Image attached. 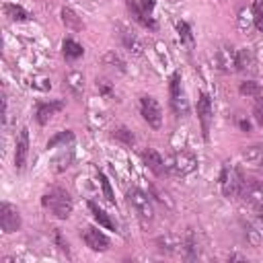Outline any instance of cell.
Wrapping results in <instances>:
<instances>
[{"label":"cell","mask_w":263,"mask_h":263,"mask_svg":"<svg viewBox=\"0 0 263 263\" xmlns=\"http://www.w3.org/2000/svg\"><path fill=\"white\" fill-rule=\"evenodd\" d=\"M41 203H43V208L49 210L58 220L70 218L72 208H74L70 193H68L66 189H62V187H51V189L41 197Z\"/></svg>","instance_id":"6da1fadb"},{"label":"cell","mask_w":263,"mask_h":263,"mask_svg":"<svg viewBox=\"0 0 263 263\" xmlns=\"http://www.w3.org/2000/svg\"><path fill=\"white\" fill-rule=\"evenodd\" d=\"M242 187H245V177H242L240 168L230 162H224L222 171H220V189H222L224 197H228V199L238 197L242 193Z\"/></svg>","instance_id":"7a4b0ae2"},{"label":"cell","mask_w":263,"mask_h":263,"mask_svg":"<svg viewBox=\"0 0 263 263\" xmlns=\"http://www.w3.org/2000/svg\"><path fill=\"white\" fill-rule=\"evenodd\" d=\"M164 166H166V173H173L177 177H187V175L195 173V168H197V156L191 150L181 148V150L173 152L164 160Z\"/></svg>","instance_id":"3957f363"},{"label":"cell","mask_w":263,"mask_h":263,"mask_svg":"<svg viewBox=\"0 0 263 263\" xmlns=\"http://www.w3.org/2000/svg\"><path fill=\"white\" fill-rule=\"evenodd\" d=\"M168 97H171V109L177 117H185L189 113V101L183 90V78L181 72H173L168 82Z\"/></svg>","instance_id":"277c9868"},{"label":"cell","mask_w":263,"mask_h":263,"mask_svg":"<svg viewBox=\"0 0 263 263\" xmlns=\"http://www.w3.org/2000/svg\"><path fill=\"white\" fill-rule=\"evenodd\" d=\"M127 201H129L132 210L136 212V216L142 224H150L154 220V205H152L150 197L144 191H140V189L127 191Z\"/></svg>","instance_id":"5b68a950"},{"label":"cell","mask_w":263,"mask_h":263,"mask_svg":"<svg viewBox=\"0 0 263 263\" xmlns=\"http://www.w3.org/2000/svg\"><path fill=\"white\" fill-rule=\"evenodd\" d=\"M140 113L152 129H158L162 125V109L154 97H150V95L140 97Z\"/></svg>","instance_id":"8992f818"},{"label":"cell","mask_w":263,"mask_h":263,"mask_svg":"<svg viewBox=\"0 0 263 263\" xmlns=\"http://www.w3.org/2000/svg\"><path fill=\"white\" fill-rule=\"evenodd\" d=\"M195 111H197V119H199V125H201V136H203V140H208L210 138V125H212V119H214V109H212L210 95L199 92Z\"/></svg>","instance_id":"52a82bcc"},{"label":"cell","mask_w":263,"mask_h":263,"mask_svg":"<svg viewBox=\"0 0 263 263\" xmlns=\"http://www.w3.org/2000/svg\"><path fill=\"white\" fill-rule=\"evenodd\" d=\"M216 66L220 72L230 74V72H238V49H234L232 45H222L216 49Z\"/></svg>","instance_id":"ba28073f"},{"label":"cell","mask_w":263,"mask_h":263,"mask_svg":"<svg viewBox=\"0 0 263 263\" xmlns=\"http://www.w3.org/2000/svg\"><path fill=\"white\" fill-rule=\"evenodd\" d=\"M21 224H23V220H21V212L16 210V205L4 201L0 205V228H2V232L12 234L21 228Z\"/></svg>","instance_id":"9c48e42d"},{"label":"cell","mask_w":263,"mask_h":263,"mask_svg":"<svg viewBox=\"0 0 263 263\" xmlns=\"http://www.w3.org/2000/svg\"><path fill=\"white\" fill-rule=\"evenodd\" d=\"M82 240H84V245H86L90 251H95V253H105V251H109V247H111L109 236H107L105 232H101L99 228H95V226H86V228L82 230Z\"/></svg>","instance_id":"30bf717a"},{"label":"cell","mask_w":263,"mask_h":263,"mask_svg":"<svg viewBox=\"0 0 263 263\" xmlns=\"http://www.w3.org/2000/svg\"><path fill=\"white\" fill-rule=\"evenodd\" d=\"M240 197L257 212H263V183L261 181H245Z\"/></svg>","instance_id":"8fae6325"},{"label":"cell","mask_w":263,"mask_h":263,"mask_svg":"<svg viewBox=\"0 0 263 263\" xmlns=\"http://www.w3.org/2000/svg\"><path fill=\"white\" fill-rule=\"evenodd\" d=\"M27 156H29V129L21 127L16 142H14V168L23 171L27 164Z\"/></svg>","instance_id":"7c38bea8"},{"label":"cell","mask_w":263,"mask_h":263,"mask_svg":"<svg viewBox=\"0 0 263 263\" xmlns=\"http://www.w3.org/2000/svg\"><path fill=\"white\" fill-rule=\"evenodd\" d=\"M64 109V101H47V103H39L37 111H35V119L39 125H45L55 113H60Z\"/></svg>","instance_id":"4fadbf2b"},{"label":"cell","mask_w":263,"mask_h":263,"mask_svg":"<svg viewBox=\"0 0 263 263\" xmlns=\"http://www.w3.org/2000/svg\"><path fill=\"white\" fill-rule=\"evenodd\" d=\"M142 160H144V164L156 175V177H162L164 173H166V166H164V158L160 156V152H156L154 148H146L144 152H142Z\"/></svg>","instance_id":"5bb4252c"},{"label":"cell","mask_w":263,"mask_h":263,"mask_svg":"<svg viewBox=\"0 0 263 263\" xmlns=\"http://www.w3.org/2000/svg\"><path fill=\"white\" fill-rule=\"evenodd\" d=\"M242 160L255 168L263 171V144H253L242 150Z\"/></svg>","instance_id":"9a60e30c"},{"label":"cell","mask_w":263,"mask_h":263,"mask_svg":"<svg viewBox=\"0 0 263 263\" xmlns=\"http://www.w3.org/2000/svg\"><path fill=\"white\" fill-rule=\"evenodd\" d=\"M64 86L72 97H80L84 92V76L80 72H70L64 78Z\"/></svg>","instance_id":"2e32d148"},{"label":"cell","mask_w":263,"mask_h":263,"mask_svg":"<svg viewBox=\"0 0 263 263\" xmlns=\"http://www.w3.org/2000/svg\"><path fill=\"white\" fill-rule=\"evenodd\" d=\"M238 72H247V74L257 72V60H255V53L249 47L238 49Z\"/></svg>","instance_id":"e0dca14e"},{"label":"cell","mask_w":263,"mask_h":263,"mask_svg":"<svg viewBox=\"0 0 263 263\" xmlns=\"http://www.w3.org/2000/svg\"><path fill=\"white\" fill-rule=\"evenodd\" d=\"M127 10H129V14L134 16V21H138L142 27H146V29H156V21H154V16L144 14L136 0H127Z\"/></svg>","instance_id":"ac0fdd59"},{"label":"cell","mask_w":263,"mask_h":263,"mask_svg":"<svg viewBox=\"0 0 263 263\" xmlns=\"http://www.w3.org/2000/svg\"><path fill=\"white\" fill-rule=\"evenodd\" d=\"M88 210L92 212L95 220H97V222H99L103 228H107V230H113V232L117 230V224H115V220H113V218H111V216H109V214H107L103 208H99L95 201H88Z\"/></svg>","instance_id":"d6986e66"},{"label":"cell","mask_w":263,"mask_h":263,"mask_svg":"<svg viewBox=\"0 0 263 263\" xmlns=\"http://www.w3.org/2000/svg\"><path fill=\"white\" fill-rule=\"evenodd\" d=\"M62 53H64V58L66 60H78V58H82V53H84V47L78 43V41H74V39H64V43H62Z\"/></svg>","instance_id":"ffe728a7"},{"label":"cell","mask_w":263,"mask_h":263,"mask_svg":"<svg viewBox=\"0 0 263 263\" xmlns=\"http://www.w3.org/2000/svg\"><path fill=\"white\" fill-rule=\"evenodd\" d=\"M62 23L68 27V29H72V31H80L82 29V21H80V16L72 10V8H62Z\"/></svg>","instance_id":"44dd1931"},{"label":"cell","mask_w":263,"mask_h":263,"mask_svg":"<svg viewBox=\"0 0 263 263\" xmlns=\"http://www.w3.org/2000/svg\"><path fill=\"white\" fill-rule=\"evenodd\" d=\"M4 14H6L10 21H27V18L31 16L23 6H18V4H10V2L4 4Z\"/></svg>","instance_id":"7402d4cb"},{"label":"cell","mask_w":263,"mask_h":263,"mask_svg":"<svg viewBox=\"0 0 263 263\" xmlns=\"http://www.w3.org/2000/svg\"><path fill=\"white\" fill-rule=\"evenodd\" d=\"M121 41H123L125 49L134 51V53H142V43H140V39H138V37H136L132 31L121 29Z\"/></svg>","instance_id":"603a6c76"},{"label":"cell","mask_w":263,"mask_h":263,"mask_svg":"<svg viewBox=\"0 0 263 263\" xmlns=\"http://www.w3.org/2000/svg\"><path fill=\"white\" fill-rule=\"evenodd\" d=\"M177 33H179V39H181V43H185L189 49L193 47V33H191V27H189V23H185V21H179L177 23Z\"/></svg>","instance_id":"cb8c5ba5"},{"label":"cell","mask_w":263,"mask_h":263,"mask_svg":"<svg viewBox=\"0 0 263 263\" xmlns=\"http://www.w3.org/2000/svg\"><path fill=\"white\" fill-rule=\"evenodd\" d=\"M238 90H240V95H247V97H255V99H261V95H263L261 86H259L255 80H245V82H240Z\"/></svg>","instance_id":"d4e9b609"},{"label":"cell","mask_w":263,"mask_h":263,"mask_svg":"<svg viewBox=\"0 0 263 263\" xmlns=\"http://www.w3.org/2000/svg\"><path fill=\"white\" fill-rule=\"evenodd\" d=\"M74 140V132L72 129H64V132H58L49 142H47V150L49 148H55L58 144H66V142H72Z\"/></svg>","instance_id":"484cf974"},{"label":"cell","mask_w":263,"mask_h":263,"mask_svg":"<svg viewBox=\"0 0 263 263\" xmlns=\"http://www.w3.org/2000/svg\"><path fill=\"white\" fill-rule=\"evenodd\" d=\"M253 25L263 33V0L253 2Z\"/></svg>","instance_id":"4316f807"},{"label":"cell","mask_w":263,"mask_h":263,"mask_svg":"<svg viewBox=\"0 0 263 263\" xmlns=\"http://www.w3.org/2000/svg\"><path fill=\"white\" fill-rule=\"evenodd\" d=\"M113 138H115V140H119V142H123L125 146H132V144L136 142L134 134H132L127 127H123V125H121V127H117V129L113 132Z\"/></svg>","instance_id":"83f0119b"},{"label":"cell","mask_w":263,"mask_h":263,"mask_svg":"<svg viewBox=\"0 0 263 263\" xmlns=\"http://www.w3.org/2000/svg\"><path fill=\"white\" fill-rule=\"evenodd\" d=\"M97 179H99V183H101V187H103V193H105V199L109 201V203H115V197H113V189H111V183H109V179L105 177V173H97Z\"/></svg>","instance_id":"f1b7e54d"},{"label":"cell","mask_w":263,"mask_h":263,"mask_svg":"<svg viewBox=\"0 0 263 263\" xmlns=\"http://www.w3.org/2000/svg\"><path fill=\"white\" fill-rule=\"evenodd\" d=\"M105 64H107V66H111V68H117L119 72H123V70H125V62H123L115 51H109V53L105 55Z\"/></svg>","instance_id":"f546056e"},{"label":"cell","mask_w":263,"mask_h":263,"mask_svg":"<svg viewBox=\"0 0 263 263\" xmlns=\"http://www.w3.org/2000/svg\"><path fill=\"white\" fill-rule=\"evenodd\" d=\"M253 117H255V121L259 123V127L263 129V101H259V103L253 107Z\"/></svg>","instance_id":"4dcf8cb0"},{"label":"cell","mask_w":263,"mask_h":263,"mask_svg":"<svg viewBox=\"0 0 263 263\" xmlns=\"http://www.w3.org/2000/svg\"><path fill=\"white\" fill-rule=\"evenodd\" d=\"M53 240L58 242V247H60V249H62L66 255L70 253V249H68V240H64V236H62V232H60L58 228H55V232H53Z\"/></svg>","instance_id":"1f68e13d"},{"label":"cell","mask_w":263,"mask_h":263,"mask_svg":"<svg viewBox=\"0 0 263 263\" xmlns=\"http://www.w3.org/2000/svg\"><path fill=\"white\" fill-rule=\"evenodd\" d=\"M136 2H138V6L142 8V12H144V14L152 16V10H154V0H136Z\"/></svg>","instance_id":"d6a6232c"},{"label":"cell","mask_w":263,"mask_h":263,"mask_svg":"<svg viewBox=\"0 0 263 263\" xmlns=\"http://www.w3.org/2000/svg\"><path fill=\"white\" fill-rule=\"evenodd\" d=\"M97 86H99V90H101L103 95H111V86H109V84H105V80L97 82Z\"/></svg>","instance_id":"836d02e7"},{"label":"cell","mask_w":263,"mask_h":263,"mask_svg":"<svg viewBox=\"0 0 263 263\" xmlns=\"http://www.w3.org/2000/svg\"><path fill=\"white\" fill-rule=\"evenodd\" d=\"M238 125H240V129H245V132H249V129H251V123H249L247 119H238Z\"/></svg>","instance_id":"e575fe53"}]
</instances>
